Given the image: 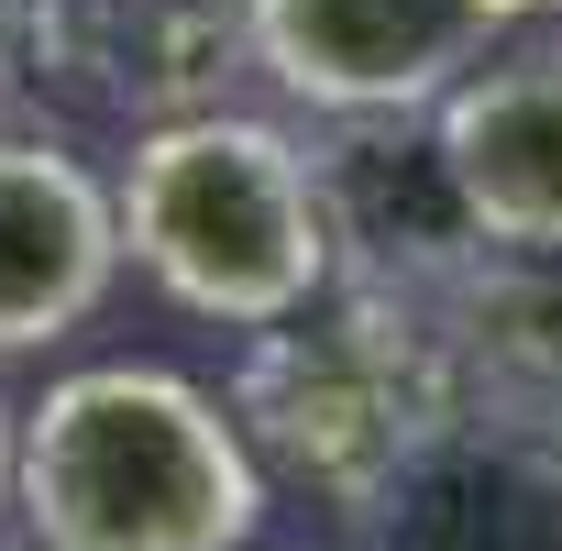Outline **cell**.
I'll return each instance as SVG.
<instances>
[{
  "instance_id": "1",
  "label": "cell",
  "mask_w": 562,
  "mask_h": 551,
  "mask_svg": "<svg viewBox=\"0 0 562 551\" xmlns=\"http://www.w3.org/2000/svg\"><path fill=\"white\" fill-rule=\"evenodd\" d=\"M12 518L34 551H243L265 463L210 386L166 364H78L12 430Z\"/></svg>"
},
{
  "instance_id": "2",
  "label": "cell",
  "mask_w": 562,
  "mask_h": 551,
  "mask_svg": "<svg viewBox=\"0 0 562 551\" xmlns=\"http://www.w3.org/2000/svg\"><path fill=\"white\" fill-rule=\"evenodd\" d=\"M111 210H122V254L155 288L232 331L310 321L342 265V210L321 155L254 111H177L133 133Z\"/></svg>"
},
{
  "instance_id": "3",
  "label": "cell",
  "mask_w": 562,
  "mask_h": 551,
  "mask_svg": "<svg viewBox=\"0 0 562 551\" xmlns=\"http://www.w3.org/2000/svg\"><path fill=\"white\" fill-rule=\"evenodd\" d=\"M529 12L540 0H243V45L321 122H397L430 111Z\"/></svg>"
},
{
  "instance_id": "4",
  "label": "cell",
  "mask_w": 562,
  "mask_h": 551,
  "mask_svg": "<svg viewBox=\"0 0 562 551\" xmlns=\"http://www.w3.org/2000/svg\"><path fill=\"white\" fill-rule=\"evenodd\" d=\"M243 408L265 419V441L288 452L299 474H321L331 496L375 507L452 419H441V386L419 375V353L364 310L342 331H276Z\"/></svg>"
},
{
  "instance_id": "5",
  "label": "cell",
  "mask_w": 562,
  "mask_h": 551,
  "mask_svg": "<svg viewBox=\"0 0 562 551\" xmlns=\"http://www.w3.org/2000/svg\"><path fill=\"white\" fill-rule=\"evenodd\" d=\"M430 177L463 243L562 254V34H507L430 100Z\"/></svg>"
},
{
  "instance_id": "6",
  "label": "cell",
  "mask_w": 562,
  "mask_h": 551,
  "mask_svg": "<svg viewBox=\"0 0 562 551\" xmlns=\"http://www.w3.org/2000/svg\"><path fill=\"white\" fill-rule=\"evenodd\" d=\"M111 276H122L111 188L45 133H0V353L67 342L111 299Z\"/></svg>"
},
{
  "instance_id": "7",
  "label": "cell",
  "mask_w": 562,
  "mask_h": 551,
  "mask_svg": "<svg viewBox=\"0 0 562 551\" xmlns=\"http://www.w3.org/2000/svg\"><path fill=\"white\" fill-rule=\"evenodd\" d=\"M386 551H562V474L518 441H430L386 496Z\"/></svg>"
},
{
  "instance_id": "8",
  "label": "cell",
  "mask_w": 562,
  "mask_h": 551,
  "mask_svg": "<svg viewBox=\"0 0 562 551\" xmlns=\"http://www.w3.org/2000/svg\"><path fill=\"white\" fill-rule=\"evenodd\" d=\"M23 67H34V0H0V111H12Z\"/></svg>"
},
{
  "instance_id": "9",
  "label": "cell",
  "mask_w": 562,
  "mask_h": 551,
  "mask_svg": "<svg viewBox=\"0 0 562 551\" xmlns=\"http://www.w3.org/2000/svg\"><path fill=\"white\" fill-rule=\"evenodd\" d=\"M12 430H23V419L0 408V518H12Z\"/></svg>"
},
{
  "instance_id": "10",
  "label": "cell",
  "mask_w": 562,
  "mask_h": 551,
  "mask_svg": "<svg viewBox=\"0 0 562 551\" xmlns=\"http://www.w3.org/2000/svg\"><path fill=\"white\" fill-rule=\"evenodd\" d=\"M23 551H34V540H23Z\"/></svg>"
}]
</instances>
